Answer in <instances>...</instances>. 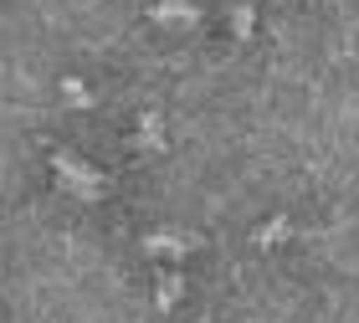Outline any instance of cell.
I'll return each instance as SVG.
<instances>
[{
  "instance_id": "6da1fadb",
  "label": "cell",
  "mask_w": 359,
  "mask_h": 323,
  "mask_svg": "<svg viewBox=\"0 0 359 323\" xmlns=\"http://www.w3.org/2000/svg\"><path fill=\"white\" fill-rule=\"evenodd\" d=\"M52 170H57L62 190H72V195H83V200H103V195H108L103 174H97L93 165H83V159H72V154H57Z\"/></svg>"
},
{
  "instance_id": "8992f818",
  "label": "cell",
  "mask_w": 359,
  "mask_h": 323,
  "mask_svg": "<svg viewBox=\"0 0 359 323\" xmlns=\"http://www.w3.org/2000/svg\"><path fill=\"white\" fill-rule=\"evenodd\" d=\"M154 298H159V308H175V298H180V277H165Z\"/></svg>"
},
{
  "instance_id": "3957f363",
  "label": "cell",
  "mask_w": 359,
  "mask_h": 323,
  "mask_svg": "<svg viewBox=\"0 0 359 323\" xmlns=\"http://www.w3.org/2000/svg\"><path fill=\"white\" fill-rule=\"evenodd\" d=\"M190 247H195V236H175V231H159V236H149V241H144V252H170V256L190 252Z\"/></svg>"
},
{
  "instance_id": "52a82bcc",
  "label": "cell",
  "mask_w": 359,
  "mask_h": 323,
  "mask_svg": "<svg viewBox=\"0 0 359 323\" xmlns=\"http://www.w3.org/2000/svg\"><path fill=\"white\" fill-rule=\"evenodd\" d=\"M62 92H67V98H72V103H83V108L93 103V98H88V88H83V83H77V77H67V83H62Z\"/></svg>"
},
{
  "instance_id": "5b68a950",
  "label": "cell",
  "mask_w": 359,
  "mask_h": 323,
  "mask_svg": "<svg viewBox=\"0 0 359 323\" xmlns=\"http://www.w3.org/2000/svg\"><path fill=\"white\" fill-rule=\"evenodd\" d=\"M252 21H257V11H252V6H236V11H231V31H236V36H247Z\"/></svg>"
},
{
  "instance_id": "ba28073f",
  "label": "cell",
  "mask_w": 359,
  "mask_h": 323,
  "mask_svg": "<svg viewBox=\"0 0 359 323\" xmlns=\"http://www.w3.org/2000/svg\"><path fill=\"white\" fill-rule=\"evenodd\" d=\"M277 236H287V221H272V226H262V236H257V241H262V247H272Z\"/></svg>"
},
{
  "instance_id": "277c9868",
  "label": "cell",
  "mask_w": 359,
  "mask_h": 323,
  "mask_svg": "<svg viewBox=\"0 0 359 323\" xmlns=\"http://www.w3.org/2000/svg\"><path fill=\"white\" fill-rule=\"evenodd\" d=\"M139 144H149V149H154V144H165V128H159L154 113H144V123H139Z\"/></svg>"
},
{
  "instance_id": "7a4b0ae2",
  "label": "cell",
  "mask_w": 359,
  "mask_h": 323,
  "mask_svg": "<svg viewBox=\"0 0 359 323\" xmlns=\"http://www.w3.org/2000/svg\"><path fill=\"white\" fill-rule=\"evenodd\" d=\"M149 15H154L159 26H195V21H201V11H195L190 0H159Z\"/></svg>"
}]
</instances>
